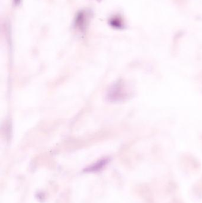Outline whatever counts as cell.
I'll return each instance as SVG.
<instances>
[{"label":"cell","instance_id":"cell-1","mask_svg":"<svg viewBox=\"0 0 202 203\" xmlns=\"http://www.w3.org/2000/svg\"><path fill=\"white\" fill-rule=\"evenodd\" d=\"M84 15L83 13H80L78 15L77 17V22L76 24L78 26H79L80 27H82L83 26H84Z\"/></svg>","mask_w":202,"mask_h":203},{"label":"cell","instance_id":"cell-2","mask_svg":"<svg viewBox=\"0 0 202 203\" xmlns=\"http://www.w3.org/2000/svg\"><path fill=\"white\" fill-rule=\"evenodd\" d=\"M14 3H15L16 5H18V4H20V0H14Z\"/></svg>","mask_w":202,"mask_h":203}]
</instances>
